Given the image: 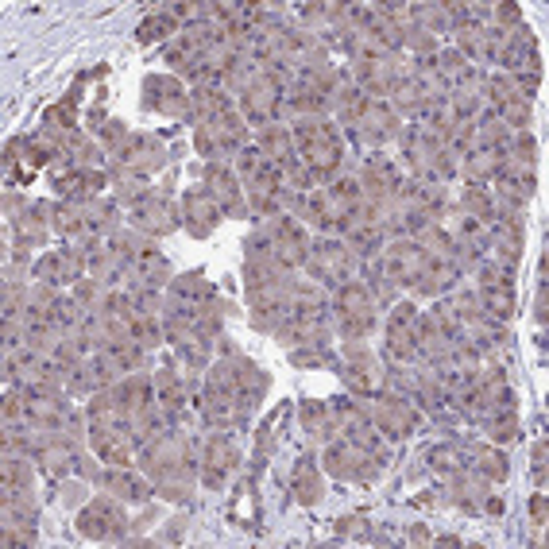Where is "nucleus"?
Returning a JSON list of instances; mask_svg holds the SVG:
<instances>
[{
  "label": "nucleus",
  "mask_w": 549,
  "mask_h": 549,
  "mask_svg": "<svg viewBox=\"0 0 549 549\" xmlns=\"http://www.w3.org/2000/svg\"><path fill=\"white\" fill-rule=\"evenodd\" d=\"M290 271L279 267V260H244V290H263V287H275L283 283Z\"/></svg>",
  "instance_id": "nucleus-38"
},
{
  "label": "nucleus",
  "mask_w": 549,
  "mask_h": 549,
  "mask_svg": "<svg viewBox=\"0 0 549 549\" xmlns=\"http://www.w3.org/2000/svg\"><path fill=\"white\" fill-rule=\"evenodd\" d=\"M290 86H294V78H283V74H256L240 93L244 120L256 124V128H267V124L283 120V101H287Z\"/></svg>",
  "instance_id": "nucleus-2"
},
{
  "label": "nucleus",
  "mask_w": 549,
  "mask_h": 549,
  "mask_svg": "<svg viewBox=\"0 0 549 549\" xmlns=\"http://www.w3.org/2000/svg\"><path fill=\"white\" fill-rule=\"evenodd\" d=\"M151 379H155V403L163 406L167 414H174V418H178V414L186 410V395H190V387H186V383H182V376L174 372V364L159 368V372H155Z\"/></svg>",
  "instance_id": "nucleus-25"
},
{
  "label": "nucleus",
  "mask_w": 549,
  "mask_h": 549,
  "mask_svg": "<svg viewBox=\"0 0 549 549\" xmlns=\"http://www.w3.org/2000/svg\"><path fill=\"white\" fill-rule=\"evenodd\" d=\"M167 294H174L178 302H194V306H209V302H217V290L213 283L198 275V271H182V275H174Z\"/></svg>",
  "instance_id": "nucleus-34"
},
{
  "label": "nucleus",
  "mask_w": 549,
  "mask_h": 549,
  "mask_svg": "<svg viewBox=\"0 0 549 549\" xmlns=\"http://www.w3.org/2000/svg\"><path fill=\"white\" fill-rule=\"evenodd\" d=\"M82 86H86V74L74 82V89L58 101V105H51L47 109V116H43V124L47 128H55V132H62V136H74L78 132V105H82Z\"/></svg>",
  "instance_id": "nucleus-26"
},
{
  "label": "nucleus",
  "mask_w": 549,
  "mask_h": 549,
  "mask_svg": "<svg viewBox=\"0 0 549 549\" xmlns=\"http://www.w3.org/2000/svg\"><path fill=\"white\" fill-rule=\"evenodd\" d=\"M105 492H113L120 503H151V492L155 484L136 476L132 468H105V480H101Z\"/></svg>",
  "instance_id": "nucleus-21"
},
{
  "label": "nucleus",
  "mask_w": 549,
  "mask_h": 549,
  "mask_svg": "<svg viewBox=\"0 0 549 549\" xmlns=\"http://www.w3.org/2000/svg\"><path fill=\"white\" fill-rule=\"evenodd\" d=\"M298 418H302V430L318 441H333V418H329V403L321 399H302L298 406Z\"/></svg>",
  "instance_id": "nucleus-37"
},
{
  "label": "nucleus",
  "mask_w": 549,
  "mask_h": 549,
  "mask_svg": "<svg viewBox=\"0 0 549 549\" xmlns=\"http://www.w3.org/2000/svg\"><path fill=\"white\" fill-rule=\"evenodd\" d=\"M78 445L70 441V437L55 434L47 437L43 445H39V453H35V464H39V472L47 476V480H66L70 472H78Z\"/></svg>",
  "instance_id": "nucleus-16"
},
{
  "label": "nucleus",
  "mask_w": 549,
  "mask_h": 549,
  "mask_svg": "<svg viewBox=\"0 0 549 549\" xmlns=\"http://www.w3.org/2000/svg\"><path fill=\"white\" fill-rule=\"evenodd\" d=\"M194 480H198V461L178 468V472H167V476H155V495L171 499V503H190L194 499Z\"/></svg>",
  "instance_id": "nucleus-33"
},
{
  "label": "nucleus",
  "mask_w": 549,
  "mask_h": 549,
  "mask_svg": "<svg viewBox=\"0 0 549 549\" xmlns=\"http://www.w3.org/2000/svg\"><path fill=\"white\" fill-rule=\"evenodd\" d=\"M140 464H144V472L151 480H155V476H167V472H178V468L194 464L190 441H186V434H178V430H163V434L151 437L144 449H140Z\"/></svg>",
  "instance_id": "nucleus-8"
},
{
  "label": "nucleus",
  "mask_w": 549,
  "mask_h": 549,
  "mask_svg": "<svg viewBox=\"0 0 549 549\" xmlns=\"http://www.w3.org/2000/svg\"><path fill=\"white\" fill-rule=\"evenodd\" d=\"M256 147L263 151V159H271V163H287L290 155H294V136H290V124H267L260 128V136H256Z\"/></svg>",
  "instance_id": "nucleus-35"
},
{
  "label": "nucleus",
  "mask_w": 549,
  "mask_h": 549,
  "mask_svg": "<svg viewBox=\"0 0 549 549\" xmlns=\"http://www.w3.org/2000/svg\"><path fill=\"white\" fill-rule=\"evenodd\" d=\"M194 147L202 151L209 163H221V147H217V136H213L209 124H198V128H194Z\"/></svg>",
  "instance_id": "nucleus-49"
},
{
  "label": "nucleus",
  "mask_w": 549,
  "mask_h": 549,
  "mask_svg": "<svg viewBox=\"0 0 549 549\" xmlns=\"http://www.w3.org/2000/svg\"><path fill=\"white\" fill-rule=\"evenodd\" d=\"M290 360H294V368H325V364L333 360V352L318 345H306V348H290Z\"/></svg>",
  "instance_id": "nucleus-48"
},
{
  "label": "nucleus",
  "mask_w": 549,
  "mask_h": 549,
  "mask_svg": "<svg viewBox=\"0 0 549 549\" xmlns=\"http://www.w3.org/2000/svg\"><path fill=\"white\" fill-rule=\"evenodd\" d=\"M434 546L457 549V546H461V538H453V534H441V538H434Z\"/></svg>",
  "instance_id": "nucleus-56"
},
{
  "label": "nucleus",
  "mask_w": 549,
  "mask_h": 549,
  "mask_svg": "<svg viewBox=\"0 0 549 549\" xmlns=\"http://www.w3.org/2000/svg\"><path fill=\"white\" fill-rule=\"evenodd\" d=\"M333 310H337V318H368L376 321V290L368 287V283H360V279H352V283H345V287H337V294H333V302H329Z\"/></svg>",
  "instance_id": "nucleus-18"
},
{
  "label": "nucleus",
  "mask_w": 549,
  "mask_h": 549,
  "mask_svg": "<svg viewBox=\"0 0 549 549\" xmlns=\"http://www.w3.org/2000/svg\"><path fill=\"white\" fill-rule=\"evenodd\" d=\"M387 105L395 109L399 116H410V120H418V113L430 105V93L426 86L418 82V78H403V82H395L391 86V97H387Z\"/></svg>",
  "instance_id": "nucleus-30"
},
{
  "label": "nucleus",
  "mask_w": 549,
  "mask_h": 549,
  "mask_svg": "<svg viewBox=\"0 0 549 549\" xmlns=\"http://www.w3.org/2000/svg\"><path fill=\"white\" fill-rule=\"evenodd\" d=\"M368 414H372L379 434L395 437V441H403V437H410L418 430V410L410 406V399L387 391V387H379L376 395L368 399Z\"/></svg>",
  "instance_id": "nucleus-6"
},
{
  "label": "nucleus",
  "mask_w": 549,
  "mask_h": 549,
  "mask_svg": "<svg viewBox=\"0 0 549 549\" xmlns=\"http://www.w3.org/2000/svg\"><path fill=\"white\" fill-rule=\"evenodd\" d=\"M178 31H182V24H178L171 12L163 8V12H155V16H144V24H140V31H136V39H140V43L147 47V43H163V39H174Z\"/></svg>",
  "instance_id": "nucleus-43"
},
{
  "label": "nucleus",
  "mask_w": 549,
  "mask_h": 549,
  "mask_svg": "<svg viewBox=\"0 0 549 549\" xmlns=\"http://www.w3.org/2000/svg\"><path fill=\"white\" fill-rule=\"evenodd\" d=\"M426 260H430V252H426L418 240H395V244L383 248L379 267H383V275H387L391 283L414 287V283L422 279V271H426Z\"/></svg>",
  "instance_id": "nucleus-10"
},
{
  "label": "nucleus",
  "mask_w": 549,
  "mask_h": 549,
  "mask_svg": "<svg viewBox=\"0 0 549 549\" xmlns=\"http://www.w3.org/2000/svg\"><path fill=\"white\" fill-rule=\"evenodd\" d=\"M116 395H120V403L128 406V418H136V414H144V410L155 406V379L144 376V372H132L128 379L116 383Z\"/></svg>",
  "instance_id": "nucleus-24"
},
{
  "label": "nucleus",
  "mask_w": 549,
  "mask_h": 549,
  "mask_svg": "<svg viewBox=\"0 0 549 549\" xmlns=\"http://www.w3.org/2000/svg\"><path fill=\"white\" fill-rule=\"evenodd\" d=\"M128 337L144 348H159L163 345V337H167L163 318H159V314H136V318L128 321Z\"/></svg>",
  "instance_id": "nucleus-42"
},
{
  "label": "nucleus",
  "mask_w": 549,
  "mask_h": 549,
  "mask_svg": "<svg viewBox=\"0 0 549 549\" xmlns=\"http://www.w3.org/2000/svg\"><path fill=\"white\" fill-rule=\"evenodd\" d=\"M534 480H538V488H546V441L534 445Z\"/></svg>",
  "instance_id": "nucleus-53"
},
{
  "label": "nucleus",
  "mask_w": 549,
  "mask_h": 549,
  "mask_svg": "<svg viewBox=\"0 0 549 549\" xmlns=\"http://www.w3.org/2000/svg\"><path fill=\"white\" fill-rule=\"evenodd\" d=\"M221 217H225V213H221V205L213 202L202 186L182 194V229L190 232V236L205 240L209 232L217 229V221H221Z\"/></svg>",
  "instance_id": "nucleus-17"
},
{
  "label": "nucleus",
  "mask_w": 549,
  "mask_h": 549,
  "mask_svg": "<svg viewBox=\"0 0 549 549\" xmlns=\"http://www.w3.org/2000/svg\"><path fill=\"white\" fill-rule=\"evenodd\" d=\"M128 515H124V503L113 492L93 495L86 507L78 511V534H86L93 542H124L128 538Z\"/></svg>",
  "instance_id": "nucleus-3"
},
{
  "label": "nucleus",
  "mask_w": 549,
  "mask_h": 549,
  "mask_svg": "<svg viewBox=\"0 0 549 549\" xmlns=\"http://www.w3.org/2000/svg\"><path fill=\"white\" fill-rule=\"evenodd\" d=\"M202 190L221 205L225 217H248V202H244V182L232 171L229 163H209L202 174Z\"/></svg>",
  "instance_id": "nucleus-12"
},
{
  "label": "nucleus",
  "mask_w": 549,
  "mask_h": 549,
  "mask_svg": "<svg viewBox=\"0 0 549 549\" xmlns=\"http://www.w3.org/2000/svg\"><path fill=\"white\" fill-rule=\"evenodd\" d=\"M383 244H387V229L383 225H360V229H352L345 236V248L352 252V260H379L383 256Z\"/></svg>",
  "instance_id": "nucleus-31"
},
{
  "label": "nucleus",
  "mask_w": 549,
  "mask_h": 549,
  "mask_svg": "<svg viewBox=\"0 0 549 549\" xmlns=\"http://www.w3.org/2000/svg\"><path fill=\"white\" fill-rule=\"evenodd\" d=\"M372 325H376V321H368V318H337V337H345V341H364V337L372 333Z\"/></svg>",
  "instance_id": "nucleus-50"
},
{
  "label": "nucleus",
  "mask_w": 549,
  "mask_h": 549,
  "mask_svg": "<svg viewBox=\"0 0 549 549\" xmlns=\"http://www.w3.org/2000/svg\"><path fill=\"white\" fill-rule=\"evenodd\" d=\"M337 372L345 379L348 395H356V399H372L379 387H383L379 360L372 356V348L364 345V341H345L341 360H337Z\"/></svg>",
  "instance_id": "nucleus-4"
},
{
  "label": "nucleus",
  "mask_w": 549,
  "mask_h": 549,
  "mask_svg": "<svg viewBox=\"0 0 549 549\" xmlns=\"http://www.w3.org/2000/svg\"><path fill=\"white\" fill-rule=\"evenodd\" d=\"M244 260H275V240L267 229H256L244 240Z\"/></svg>",
  "instance_id": "nucleus-46"
},
{
  "label": "nucleus",
  "mask_w": 549,
  "mask_h": 549,
  "mask_svg": "<svg viewBox=\"0 0 549 549\" xmlns=\"http://www.w3.org/2000/svg\"><path fill=\"white\" fill-rule=\"evenodd\" d=\"M503 163H507V155L503 151H492V147H476V151H468L464 155V174H468V182H476V186H492L499 171H503Z\"/></svg>",
  "instance_id": "nucleus-27"
},
{
  "label": "nucleus",
  "mask_w": 549,
  "mask_h": 549,
  "mask_svg": "<svg viewBox=\"0 0 549 549\" xmlns=\"http://www.w3.org/2000/svg\"><path fill=\"white\" fill-rule=\"evenodd\" d=\"M209 128H213V136H217V147H221V159L225 155H236L240 147L248 144V120L244 113L232 105L225 113L217 116V120H209Z\"/></svg>",
  "instance_id": "nucleus-22"
},
{
  "label": "nucleus",
  "mask_w": 549,
  "mask_h": 549,
  "mask_svg": "<svg viewBox=\"0 0 549 549\" xmlns=\"http://www.w3.org/2000/svg\"><path fill=\"white\" fill-rule=\"evenodd\" d=\"M530 519H534V526H546V519H549V499H546V492H538L534 499H530Z\"/></svg>",
  "instance_id": "nucleus-51"
},
{
  "label": "nucleus",
  "mask_w": 549,
  "mask_h": 549,
  "mask_svg": "<svg viewBox=\"0 0 549 549\" xmlns=\"http://www.w3.org/2000/svg\"><path fill=\"white\" fill-rule=\"evenodd\" d=\"M128 221H132V229L147 232L151 240L155 236H171V232L182 229V205L171 202L167 194H151V198L128 209Z\"/></svg>",
  "instance_id": "nucleus-11"
},
{
  "label": "nucleus",
  "mask_w": 549,
  "mask_h": 549,
  "mask_svg": "<svg viewBox=\"0 0 549 549\" xmlns=\"http://www.w3.org/2000/svg\"><path fill=\"white\" fill-rule=\"evenodd\" d=\"M418 306L414 302H399L391 310V321H387V352L399 360V364H414L418 360V348H414V321H418Z\"/></svg>",
  "instance_id": "nucleus-15"
},
{
  "label": "nucleus",
  "mask_w": 549,
  "mask_h": 549,
  "mask_svg": "<svg viewBox=\"0 0 549 549\" xmlns=\"http://www.w3.org/2000/svg\"><path fill=\"white\" fill-rule=\"evenodd\" d=\"M461 263L449 260V256H430L426 260V271H422V279L414 283L410 290H418V294H430V298H445L449 290L461 283Z\"/></svg>",
  "instance_id": "nucleus-19"
},
{
  "label": "nucleus",
  "mask_w": 549,
  "mask_h": 549,
  "mask_svg": "<svg viewBox=\"0 0 549 549\" xmlns=\"http://www.w3.org/2000/svg\"><path fill=\"white\" fill-rule=\"evenodd\" d=\"M236 468H240V449H236V441H232L229 434H209V441H205L202 468H198V476H202L205 488L221 492V488H225V480H229Z\"/></svg>",
  "instance_id": "nucleus-14"
},
{
  "label": "nucleus",
  "mask_w": 549,
  "mask_h": 549,
  "mask_svg": "<svg viewBox=\"0 0 549 549\" xmlns=\"http://www.w3.org/2000/svg\"><path fill=\"white\" fill-rule=\"evenodd\" d=\"M101 352H105L116 368H120V376H124V372H136V368L144 364V356H147V348L136 345L132 337H116V341H109V345L101 348Z\"/></svg>",
  "instance_id": "nucleus-40"
},
{
  "label": "nucleus",
  "mask_w": 549,
  "mask_h": 549,
  "mask_svg": "<svg viewBox=\"0 0 549 549\" xmlns=\"http://www.w3.org/2000/svg\"><path fill=\"white\" fill-rule=\"evenodd\" d=\"M383 464H387L383 453H364V449L352 445L348 437L325 441V453H321V468H325L333 480H352V484H372Z\"/></svg>",
  "instance_id": "nucleus-1"
},
{
  "label": "nucleus",
  "mask_w": 549,
  "mask_h": 549,
  "mask_svg": "<svg viewBox=\"0 0 549 549\" xmlns=\"http://www.w3.org/2000/svg\"><path fill=\"white\" fill-rule=\"evenodd\" d=\"M263 167V151L256 144H244L236 151V167L232 171L240 174V182H248V178H256V171Z\"/></svg>",
  "instance_id": "nucleus-47"
},
{
  "label": "nucleus",
  "mask_w": 549,
  "mask_h": 549,
  "mask_svg": "<svg viewBox=\"0 0 549 549\" xmlns=\"http://www.w3.org/2000/svg\"><path fill=\"white\" fill-rule=\"evenodd\" d=\"M468 472H472V476H480L484 484H503V480H507V472H511V464H507V453H503V449L480 445V449H472V453H468Z\"/></svg>",
  "instance_id": "nucleus-28"
},
{
  "label": "nucleus",
  "mask_w": 549,
  "mask_h": 549,
  "mask_svg": "<svg viewBox=\"0 0 549 549\" xmlns=\"http://www.w3.org/2000/svg\"><path fill=\"white\" fill-rule=\"evenodd\" d=\"M51 225L55 232L70 244V240H86V205H74V202H55L51 209Z\"/></svg>",
  "instance_id": "nucleus-36"
},
{
  "label": "nucleus",
  "mask_w": 549,
  "mask_h": 549,
  "mask_svg": "<svg viewBox=\"0 0 549 549\" xmlns=\"http://www.w3.org/2000/svg\"><path fill=\"white\" fill-rule=\"evenodd\" d=\"M128 140H132V132H128L124 120H101V128H97V144L105 147L109 155H116Z\"/></svg>",
  "instance_id": "nucleus-45"
},
{
  "label": "nucleus",
  "mask_w": 549,
  "mask_h": 549,
  "mask_svg": "<svg viewBox=\"0 0 549 549\" xmlns=\"http://www.w3.org/2000/svg\"><path fill=\"white\" fill-rule=\"evenodd\" d=\"M51 209H55V202H31L28 209L12 221V236L24 240V244H31V248L47 244V236L55 232V225H51Z\"/></svg>",
  "instance_id": "nucleus-20"
},
{
  "label": "nucleus",
  "mask_w": 549,
  "mask_h": 549,
  "mask_svg": "<svg viewBox=\"0 0 549 549\" xmlns=\"http://www.w3.org/2000/svg\"><path fill=\"white\" fill-rule=\"evenodd\" d=\"M109 186H113L116 202L128 205V209L155 194V190H151V182H147V174L124 171V167H109Z\"/></svg>",
  "instance_id": "nucleus-29"
},
{
  "label": "nucleus",
  "mask_w": 549,
  "mask_h": 549,
  "mask_svg": "<svg viewBox=\"0 0 549 549\" xmlns=\"http://www.w3.org/2000/svg\"><path fill=\"white\" fill-rule=\"evenodd\" d=\"M360 530H368L364 515H348V519L337 522V534H341V538H352V534H360Z\"/></svg>",
  "instance_id": "nucleus-52"
},
{
  "label": "nucleus",
  "mask_w": 549,
  "mask_h": 549,
  "mask_svg": "<svg viewBox=\"0 0 549 549\" xmlns=\"http://www.w3.org/2000/svg\"><path fill=\"white\" fill-rule=\"evenodd\" d=\"M507 128H519V132H530V120H534V113H530V101H522V97H507L503 105H495L492 109Z\"/></svg>",
  "instance_id": "nucleus-44"
},
{
  "label": "nucleus",
  "mask_w": 549,
  "mask_h": 549,
  "mask_svg": "<svg viewBox=\"0 0 549 549\" xmlns=\"http://www.w3.org/2000/svg\"><path fill=\"white\" fill-rule=\"evenodd\" d=\"M321 495H325V484H321L318 461L314 457H298V464H294V499L302 507H314V503H321Z\"/></svg>",
  "instance_id": "nucleus-32"
},
{
  "label": "nucleus",
  "mask_w": 549,
  "mask_h": 549,
  "mask_svg": "<svg viewBox=\"0 0 549 549\" xmlns=\"http://www.w3.org/2000/svg\"><path fill=\"white\" fill-rule=\"evenodd\" d=\"M484 515H503V499L499 495H484Z\"/></svg>",
  "instance_id": "nucleus-54"
},
{
  "label": "nucleus",
  "mask_w": 549,
  "mask_h": 549,
  "mask_svg": "<svg viewBox=\"0 0 549 549\" xmlns=\"http://www.w3.org/2000/svg\"><path fill=\"white\" fill-rule=\"evenodd\" d=\"M113 159H116L113 167H124V171H136L151 178L155 171L167 167V147H163L159 136H151V132H132V140L120 147Z\"/></svg>",
  "instance_id": "nucleus-13"
},
{
  "label": "nucleus",
  "mask_w": 549,
  "mask_h": 549,
  "mask_svg": "<svg viewBox=\"0 0 549 549\" xmlns=\"http://www.w3.org/2000/svg\"><path fill=\"white\" fill-rule=\"evenodd\" d=\"M348 132L356 136V144L360 147L379 151L383 144H391L395 136H403V116L395 113L387 101H368V109L360 113V120H356Z\"/></svg>",
  "instance_id": "nucleus-9"
},
{
  "label": "nucleus",
  "mask_w": 549,
  "mask_h": 549,
  "mask_svg": "<svg viewBox=\"0 0 549 549\" xmlns=\"http://www.w3.org/2000/svg\"><path fill=\"white\" fill-rule=\"evenodd\" d=\"M461 213L476 217L484 229H492L495 217H499V202H495L492 186H476V182H464L461 186V202H457Z\"/></svg>",
  "instance_id": "nucleus-23"
},
{
  "label": "nucleus",
  "mask_w": 549,
  "mask_h": 549,
  "mask_svg": "<svg viewBox=\"0 0 549 549\" xmlns=\"http://www.w3.org/2000/svg\"><path fill=\"white\" fill-rule=\"evenodd\" d=\"M306 271H310L318 283H325V287H345V283H352L356 260H352V252L345 248V240L318 236V240H310V263H306Z\"/></svg>",
  "instance_id": "nucleus-5"
},
{
  "label": "nucleus",
  "mask_w": 549,
  "mask_h": 549,
  "mask_svg": "<svg viewBox=\"0 0 549 549\" xmlns=\"http://www.w3.org/2000/svg\"><path fill=\"white\" fill-rule=\"evenodd\" d=\"M144 109L159 116H174V120H190L194 124V105H190V89L182 78L171 74H151L144 78Z\"/></svg>",
  "instance_id": "nucleus-7"
},
{
  "label": "nucleus",
  "mask_w": 549,
  "mask_h": 549,
  "mask_svg": "<svg viewBox=\"0 0 549 549\" xmlns=\"http://www.w3.org/2000/svg\"><path fill=\"white\" fill-rule=\"evenodd\" d=\"M426 542H430V530H426V526H414V530H410V546H426Z\"/></svg>",
  "instance_id": "nucleus-55"
},
{
  "label": "nucleus",
  "mask_w": 549,
  "mask_h": 549,
  "mask_svg": "<svg viewBox=\"0 0 549 549\" xmlns=\"http://www.w3.org/2000/svg\"><path fill=\"white\" fill-rule=\"evenodd\" d=\"M120 202H89L86 205V232L89 236H113L120 229Z\"/></svg>",
  "instance_id": "nucleus-39"
},
{
  "label": "nucleus",
  "mask_w": 549,
  "mask_h": 549,
  "mask_svg": "<svg viewBox=\"0 0 549 549\" xmlns=\"http://www.w3.org/2000/svg\"><path fill=\"white\" fill-rule=\"evenodd\" d=\"M426 461H430V468H434L441 480H453L457 472L468 468V453L457 449V445H434V449L426 453Z\"/></svg>",
  "instance_id": "nucleus-41"
}]
</instances>
